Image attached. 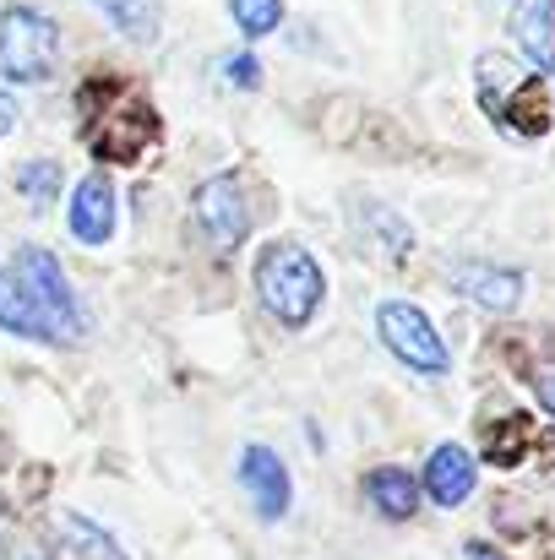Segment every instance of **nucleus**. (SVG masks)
Wrapping results in <instances>:
<instances>
[{
    "label": "nucleus",
    "instance_id": "7",
    "mask_svg": "<svg viewBox=\"0 0 555 560\" xmlns=\"http://www.w3.org/2000/svg\"><path fill=\"white\" fill-rule=\"evenodd\" d=\"M240 479H245V490H251V501H256V512H262L267 523H278V517L289 512V468L278 463L273 446H245Z\"/></svg>",
    "mask_w": 555,
    "mask_h": 560
},
{
    "label": "nucleus",
    "instance_id": "5",
    "mask_svg": "<svg viewBox=\"0 0 555 560\" xmlns=\"http://www.w3.org/2000/svg\"><path fill=\"white\" fill-rule=\"evenodd\" d=\"M375 332H381V343L408 365V371L419 375H441L452 360H447V343H441V332L430 327V316L419 311V305H408V300H386L381 311H375Z\"/></svg>",
    "mask_w": 555,
    "mask_h": 560
},
{
    "label": "nucleus",
    "instance_id": "18",
    "mask_svg": "<svg viewBox=\"0 0 555 560\" xmlns=\"http://www.w3.org/2000/svg\"><path fill=\"white\" fill-rule=\"evenodd\" d=\"M11 126H16V104H11V98H5V93H0V137H5V131H11Z\"/></svg>",
    "mask_w": 555,
    "mask_h": 560
},
{
    "label": "nucleus",
    "instance_id": "21",
    "mask_svg": "<svg viewBox=\"0 0 555 560\" xmlns=\"http://www.w3.org/2000/svg\"><path fill=\"white\" fill-rule=\"evenodd\" d=\"M16 560H44V556H33V550H22V556H16Z\"/></svg>",
    "mask_w": 555,
    "mask_h": 560
},
{
    "label": "nucleus",
    "instance_id": "17",
    "mask_svg": "<svg viewBox=\"0 0 555 560\" xmlns=\"http://www.w3.org/2000/svg\"><path fill=\"white\" fill-rule=\"evenodd\" d=\"M229 77H234L240 88H256V82H262V71H256L251 55H234V60H229Z\"/></svg>",
    "mask_w": 555,
    "mask_h": 560
},
{
    "label": "nucleus",
    "instance_id": "20",
    "mask_svg": "<svg viewBox=\"0 0 555 560\" xmlns=\"http://www.w3.org/2000/svg\"><path fill=\"white\" fill-rule=\"evenodd\" d=\"M469 560H501V556H496L490 545H469Z\"/></svg>",
    "mask_w": 555,
    "mask_h": 560
},
{
    "label": "nucleus",
    "instance_id": "1",
    "mask_svg": "<svg viewBox=\"0 0 555 560\" xmlns=\"http://www.w3.org/2000/svg\"><path fill=\"white\" fill-rule=\"evenodd\" d=\"M256 294H262V305L284 327H305L316 316L327 283H322V267H316L311 250H300V245H267L262 261H256Z\"/></svg>",
    "mask_w": 555,
    "mask_h": 560
},
{
    "label": "nucleus",
    "instance_id": "8",
    "mask_svg": "<svg viewBox=\"0 0 555 560\" xmlns=\"http://www.w3.org/2000/svg\"><path fill=\"white\" fill-rule=\"evenodd\" d=\"M71 234L82 245H104L115 234V186L104 175H88L71 190Z\"/></svg>",
    "mask_w": 555,
    "mask_h": 560
},
{
    "label": "nucleus",
    "instance_id": "6",
    "mask_svg": "<svg viewBox=\"0 0 555 560\" xmlns=\"http://www.w3.org/2000/svg\"><path fill=\"white\" fill-rule=\"evenodd\" d=\"M196 229L212 250H234L251 229V207H245V186L234 175H212L196 190Z\"/></svg>",
    "mask_w": 555,
    "mask_h": 560
},
{
    "label": "nucleus",
    "instance_id": "15",
    "mask_svg": "<svg viewBox=\"0 0 555 560\" xmlns=\"http://www.w3.org/2000/svg\"><path fill=\"white\" fill-rule=\"evenodd\" d=\"M16 190H22V201L49 207V201H55V190H60V164H55V159L22 164V170H16Z\"/></svg>",
    "mask_w": 555,
    "mask_h": 560
},
{
    "label": "nucleus",
    "instance_id": "10",
    "mask_svg": "<svg viewBox=\"0 0 555 560\" xmlns=\"http://www.w3.org/2000/svg\"><path fill=\"white\" fill-rule=\"evenodd\" d=\"M458 289H463L474 305L496 311V316L518 311V300H523V278H518L512 267H463V272H458Z\"/></svg>",
    "mask_w": 555,
    "mask_h": 560
},
{
    "label": "nucleus",
    "instance_id": "11",
    "mask_svg": "<svg viewBox=\"0 0 555 560\" xmlns=\"http://www.w3.org/2000/svg\"><path fill=\"white\" fill-rule=\"evenodd\" d=\"M366 495H370V506H375L381 517H392V523L414 517V506H419V485H414L403 468H375L366 479Z\"/></svg>",
    "mask_w": 555,
    "mask_h": 560
},
{
    "label": "nucleus",
    "instance_id": "9",
    "mask_svg": "<svg viewBox=\"0 0 555 560\" xmlns=\"http://www.w3.org/2000/svg\"><path fill=\"white\" fill-rule=\"evenodd\" d=\"M425 490H430L436 506H463L469 490H474V457L463 446H436L430 468H425Z\"/></svg>",
    "mask_w": 555,
    "mask_h": 560
},
{
    "label": "nucleus",
    "instance_id": "16",
    "mask_svg": "<svg viewBox=\"0 0 555 560\" xmlns=\"http://www.w3.org/2000/svg\"><path fill=\"white\" fill-rule=\"evenodd\" d=\"M229 5H234L240 33H251V38H262L284 22V0H229Z\"/></svg>",
    "mask_w": 555,
    "mask_h": 560
},
{
    "label": "nucleus",
    "instance_id": "19",
    "mask_svg": "<svg viewBox=\"0 0 555 560\" xmlns=\"http://www.w3.org/2000/svg\"><path fill=\"white\" fill-rule=\"evenodd\" d=\"M540 402H545V408L555 413V371H551V375H540Z\"/></svg>",
    "mask_w": 555,
    "mask_h": 560
},
{
    "label": "nucleus",
    "instance_id": "3",
    "mask_svg": "<svg viewBox=\"0 0 555 560\" xmlns=\"http://www.w3.org/2000/svg\"><path fill=\"white\" fill-rule=\"evenodd\" d=\"M55 22L33 5H11L0 11V77L11 82H44L55 71Z\"/></svg>",
    "mask_w": 555,
    "mask_h": 560
},
{
    "label": "nucleus",
    "instance_id": "12",
    "mask_svg": "<svg viewBox=\"0 0 555 560\" xmlns=\"http://www.w3.org/2000/svg\"><path fill=\"white\" fill-rule=\"evenodd\" d=\"M518 49L529 55V66L551 71L555 66V38H551V0H529L518 16Z\"/></svg>",
    "mask_w": 555,
    "mask_h": 560
},
{
    "label": "nucleus",
    "instance_id": "14",
    "mask_svg": "<svg viewBox=\"0 0 555 560\" xmlns=\"http://www.w3.org/2000/svg\"><path fill=\"white\" fill-rule=\"evenodd\" d=\"M0 327L16 332V338H49V327L33 316V305H27V294L16 289L11 272H0Z\"/></svg>",
    "mask_w": 555,
    "mask_h": 560
},
{
    "label": "nucleus",
    "instance_id": "4",
    "mask_svg": "<svg viewBox=\"0 0 555 560\" xmlns=\"http://www.w3.org/2000/svg\"><path fill=\"white\" fill-rule=\"evenodd\" d=\"M82 115H88L93 153H104V159H137V148L153 137V115H148L142 98H131L126 88H115V98H99V93L88 88V93H82Z\"/></svg>",
    "mask_w": 555,
    "mask_h": 560
},
{
    "label": "nucleus",
    "instance_id": "2",
    "mask_svg": "<svg viewBox=\"0 0 555 560\" xmlns=\"http://www.w3.org/2000/svg\"><path fill=\"white\" fill-rule=\"evenodd\" d=\"M16 289L27 294V305H33V316L49 327V338H77V332H82L77 294H71L60 261H55L44 245H22V250H16Z\"/></svg>",
    "mask_w": 555,
    "mask_h": 560
},
{
    "label": "nucleus",
    "instance_id": "13",
    "mask_svg": "<svg viewBox=\"0 0 555 560\" xmlns=\"http://www.w3.org/2000/svg\"><path fill=\"white\" fill-rule=\"evenodd\" d=\"M99 11L131 38V44H148L159 33V0H99Z\"/></svg>",
    "mask_w": 555,
    "mask_h": 560
}]
</instances>
